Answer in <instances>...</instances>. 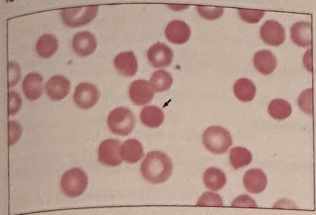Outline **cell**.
Instances as JSON below:
<instances>
[{"instance_id": "obj_1", "label": "cell", "mask_w": 316, "mask_h": 215, "mask_svg": "<svg viewBox=\"0 0 316 215\" xmlns=\"http://www.w3.org/2000/svg\"><path fill=\"white\" fill-rule=\"evenodd\" d=\"M173 171L172 160L166 154L158 151L147 153L140 165V172L143 178L153 184L166 181Z\"/></svg>"}, {"instance_id": "obj_2", "label": "cell", "mask_w": 316, "mask_h": 215, "mask_svg": "<svg viewBox=\"0 0 316 215\" xmlns=\"http://www.w3.org/2000/svg\"><path fill=\"white\" fill-rule=\"evenodd\" d=\"M202 141L206 148L214 154L226 153L232 144L230 133L225 128L217 126L207 128L203 133Z\"/></svg>"}, {"instance_id": "obj_3", "label": "cell", "mask_w": 316, "mask_h": 215, "mask_svg": "<svg viewBox=\"0 0 316 215\" xmlns=\"http://www.w3.org/2000/svg\"><path fill=\"white\" fill-rule=\"evenodd\" d=\"M135 119L133 113L123 107L112 110L107 117V125L113 133L121 136L130 133L135 126Z\"/></svg>"}, {"instance_id": "obj_4", "label": "cell", "mask_w": 316, "mask_h": 215, "mask_svg": "<svg viewBox=\"0 0 316 215\" xmlns=\"http://www.w3.org/2000/svg\"><path fill=\"white\" fill-rule=\"evenodd\" d=\"M98 10L97 5L65 8L61 10L60 15L65 25L76 27L89 23L96 16Z\"/></svg>"}, {"instance_id": "obj_5", "label": "cell", "mask_w": 316, "mask_h": 215, "mask_svg": "<svg viewBox=\"0 0 316 215\" xmlns=\"http://www.w3.org/2000/svg\"><path fill=\"white\" fill-rule=\"evenodd\" d=\"M88 177L81 169L74 168L66 171L60 181L62 191L67 196L75 197L80 196L86 188Z\"/></svg>"}, {"instance_id": "obj_6", "label": "cell", "mask_w": 316, "mask_h": 215, "mask_svg": "<svg viewBox=\"0 0 316 215\" xmlns=\"http://www.w3.org/2000/svg\"><path fill=\"white\" fill-rule=\"evenodd\" d=\"M121 142L118 140L109 139L103 141L98 150V159L103 164L114 166L122 162Z\"/></svg>"}, {"instance_id": "obj_7", "label": "cell", "mask_w": 316, "mask_h": 215, "mask_svg": "<svg viewBox=\"0 0 316 215\" xmlns=\"http://www.w3.org/2000/svg\"><path fill=\"white\" fill-rule=\"evenodd\" d=\"M99 96V91L94 85L83 82L76 87L73 99L78 107L86 109L92 107L97 103Z\"/></svg>"}, {"instance_id": "obj_8", "label": "cell", "mask_w": 316, "mask_h": 215, "mask_svg": "<svg viewBox=\"0 0 316 215\" xmlns=\"http://www.w3.org/2000/svg\"><path fill=\"white\" fill-rule=\"evenodd\" d=\"M260 35L264 43L271 46H278L285 39L284 27L278 22L273 20L265 21L260 29Z\"/></svg>"}, {"instance_id": "obj_9", "label": "cell", "mask_w": 316, "mask_h": 215, "mask_svg": "<svg viewBox=\"0 0 316 215\" xmlns=\"http://www.w3.org/2000/svg\"><path fill=\"white\" fill-rule=\"evenodd\" d=\"M147 56L149 63L153 67L164 68L171 64L173 53L172 50L166 45L158 42L149 49Z\"/></svg>"}, {"instance_id": "obj_10", "label": "cell", "mask_w": 316, "mask_h": 215, "mask_svg": "<svg viewBox=\"0 0 316 215\" xmlns=\"http://www.w3.org/2000/svg\"><path fill=\"white\" fill-rule=\"evenodd\" d=\"M129 94L131 100L134 104L143 106L152 101L154 97V92L147 81L138 80L131 84Z\"/></svg>"}, {"instance_id": "obj_11", "label": "cell", "mask_w": 316, "mask_h": 215, "mask_svg": "<svg viewBox=\"0 0 316 215\" xmlns=\"http://www.w3.org/2000/svg\"><path fill=\"white\" fill-rule=\"evenodd\" d=\"M166 38L172 43L180 44L186 42L189 39L191 30L189 26L183 21L174 20L167 26L164 31Z\"/></svg>"}, {"instance_id": "obj_12", "label": "cell", "mask_w": 316, "mask_h": 215, "mask_svg": "<svg viewBox=\"0 0 316 215\" xmlns=\"http://www.w3.org/2000/svg\"><path fill=\"white\" fill-rule=\"evenodd\" d=\"M70 87L69 81L61 75L51 77L45 85L46 92L48 96L54 101L60 100L69 94Z\"/></svg>"}, {"instance_id": "obj_13", "label": "cell", "mask_w": 316, "mask_h": 215, "mask_svg": "<svg viewBox=\"0 0 316 215\" xmlns=\"http://www.w3.org/2000/svg\"><path fill=\"white\" fill-rule=\"evenodd\" d=\"M74 52L78 55L85 57L92 54L96 48L94 36L88 31L80 32L74 36L72 42Z\"/></svg>"}, {"instance_id": "obj_14", "label": "cell", "mask_w": 316, "mask_h": 215, "mask_svg": "<svg viewBox=\"0 0 316 215\" xmlns=\"http://www.w3.org/2000/svg\"><path fill=\"white\" fill-rule=\"evenodd\" d=\"M23 92L28 100L32 101L36 100L41 95L44 89V81L42 76L36 72L28 74L22 83Z\"/></svg>"}, {"instance_id": "obj_15", "label": "cell", "mask_w": 316, "mask_h": 215, "mask_svg": "<svg viewBox=\"0 0 316 215\" xmlns=\"http://www.w3.org/2000/svg\"><path fill=\"white\" fill-rule=\"evenodd\" d=\"M291 38L296 45L302 47L312 45V28L311 23L301 21L295 23L290 29Z\"/></svg>"}, {"instance_id": "obj_16", "label": "cell", "mask_w": 316, "mask_h": 215, "mask_svg": "<svg viewBox=\"0 0 316 215\" xmlns=\"http://www.w3.org/2000/svg\"><path fill=\"white\" fill-rule=\"evenodd\" d=\"M244 185L246 190L252 193H258L265 188L267 184L266 175L260 169L247 170L243 178Z\"/></svg>"}, {"instance_id": "obj_17", "label": "cell", "mask_w": 316, "mask_h": 215, "mask_svg": "<svg viewBox=\"0 0 316 215\" xmlns=\"http://www.w3.org/2000/svg\"><path fill=\"white\" fill-rule=\"evenodd\" d=\"M114 63L118 72L123 76H132L137 70V61L132 51L119 54L115 58Z\"/></svg>"}, {"instance_id": "obj_18", "label": "cell", "mask_w": 316, "mask_h": 215, "mask_svg": "<svg viewBox=\"0 0 316 215\" xmlns=\"http://www.w3.org/2000/svg\"><path fill=\"white\" fill-rule=\"evenodd\" d=\"M256 69L262 74L268 75L276 68L277 61L275 56L270 51L263 50L256 53L253 58Z\"/></svg>"}, {"instance_id": "obj_19", "label": "cell", "mask_w": 316, "mask_h": 215, "mask_svg": "<svg viewBox=\"0 0 316 215\" xmlns=\"http://www.w3.org/2000/svg\"><path fill=\"white\" fill-rule=\"evenodd\" d=\"M123 159L128 163H134L143 157L144 152L142 144L138 140L129 139L126 141L121 146Z\"/></svg>"}, {"instance_id": "obj_20", "label": "cell", "mask_w": 316, "mask_h": 215, "mask_svg": "<svg viewBox=\"0 0 316 215\" xmlns=\"http://www.w3.org/2000/svg\"><path fill=\"white\" fill-rule=\"evenodd\" d=\"M140 118L142 123L148 127H159L163 122L164 116L162 110L153 106H145L141 110Z\"/></svg>"}, {"instance_id": "obj_21", "label": "cell", "mask_w": 316, "mask_h": 215, "mask_svg": "<svg viewBox=\"0 0 316 215\" xmlns=\"http://www.w3.org/2000/svg\"><path fill=\"white\" fill-rule=\"evenodd\" d=\"M233 89L236 98L244 102L252 101L255 95L256 90L253 82L246 78L237 80L234 85Z\"/></svg>"}, {"instance_id": "obj_22", "label": "cell", "mask_w": 316, "mask_h": 215, "mask_svg": "<svg viewBox=\"0 0 316 215\" xmlns=\"http://www.w3.org/2000/svg\"><path fill=\"white\" fill-rule=\"evenodd\" d=\"M203 180L206 186L213 191H217L225 185L226 177L221 170L214 167L208 168L203 175Z\"/></svg>"}, {"instance_id": "obj_23", "label": "cell", "mask_w": 316, "mask_h": 215, "mask_svg": "<svg viewBox=\"0 0 316 215\" xmlns=\"http://www.w3.org/2000/svg\"><path fill=\"white\" fill-rule=\"evenodd\" d=\"M58 46L57 39L51 34H44L37 40L35 46L36 52L40 57L48 58L56 51Z\"/></svg>"}, {"instance_id": "obj_24", "label": "cell", "mask_w": 316, "mask_h": 215, "mask_svg": "<svg viewBox=\"0 0 316 215\" xmlns=\"http://www.w3.org/2000/svg\"><path fill=\"white\" fill-rule=\"evenodd\" d=\"M173 82L172 77L168 72L163 70H160L152 74L149 84L154 92H161L169 89Z\"/></svg>"}, {"instance_id": "obj_25", "label": "cell", "mask_w": 316, "mask_h": 215, "mask_svg": "<svg viewBox=\"0 0 316 215\" xmlns=\"http://www.w3.org/2000/svg\"><path fill=\"white\" fill-rule=\"evenodd\" d=\"M268 112L273 118L282 120L289 116L292 113V108L286 101L281 99H274L270 102Z\"/></svg>"}, {"instance_id": "obj_26", "label": "cell", "mask_w": 316, "mask_h": 215, "mask_svg": "<svg viewBox=\"0 0 316 215\" xmlns=\"http://www.w3.org/2000/svg\"><path fill=\"white\" fill-rule=\"evenodd\" d=\"M229 159L232 166L237 169L250 163L252 156L246 148L240 146L235 147L230 151Z\"/></svg>"}, {"instance_id": "obj_27", "label": "cell", "mask_w": 316, "mask_h": 215, "mask_svg": "<svg viewBox=\"0 0 316 215\" xmlns=\"http://www.w3.org/2000/svg\"><path fill=\"white\" fill-rule=\"evenodd\" d=\"M301 109L309 114H313V94L312 88L304 90L300 95L297 100Z\"/></svg>"}, {"instance_id": "obj_28", "label": "cell", "mask_w": 316, "mask_h": 215, "mask_svg": "<svg viewBox=\"0 0 316 215\" xmlns=\"http://www.w3.org/2000/svg\"><path fill=\"white\" fill-rule=\"evenodd\" d=\"M238 12L241 18L244 21L249 23H257L264 16L265 11L259 10L238 9Z\"/></svg>"}, {"instance_id": "obj_29", "label": "cell", "mask_w": 316, "mask_h": 215, "mask_svg": "<svg viewBox=\"0 0 316 215\" xmlns=\"http://www.w3.org/2000/svg\"><path fill=\"white\" fill-rule=\"evenodd\" d=\"M196 205L221 206L223 205L222 200L220 196L217 193L207 191L202 195Z\"/></svg>"}, {"instance_id": "obj_30", "label": "cell", "mask_w": 316, "mask_h": 215, "mask_svg": "<svg viewBox=\"0 0 316 215\" xmlns=\"http://www.w3.org/2000/svg\"><path fill=\"white\" fill-rule=\"evenodd\" d=\"M197 8L199 14L202 17L207 19H217L221 16L223 12V8L221 7L198 6Z\"/></svg>"}, {"instance_id": "obj_31", "label": "cell", "mask_w": 316, "mask_h": 215, "mask_svg": "<svg viewBox=\"0 0 316 215\" xmlns=\"http://www.w3.org/2000/svg\"><path fill=\"white\" fill-rule=\"evenodd\" d=\"M8 113L9 115L15 114L20 109L22 104V99L16 92L10 91L8 93Z\"/></svg>"}, {"instance_id": "obj_32", "label": "cell", "mask_w": 316, "mask_h": 215, "mask_svg": "<svg viewBox=\"0 0 316 215\" xmlns=\"http://www.w3.org/2000/svg\"><path fill=\"white\" fill-rule=\"evenodd\" d=\"M231 205L236 207H257L254 200L247 195H242L238 197L233 201Z\"/></svg>"}]
</instances>
